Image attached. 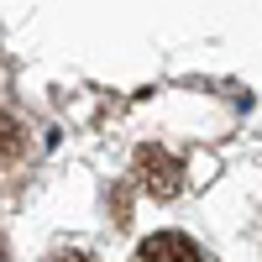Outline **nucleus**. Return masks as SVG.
<instances>
[{
  "mask_svg": "<svg viewBox=\"0 0 262 262\" xmlns=\"http://www.w3.org/2000/svg\"><path fill=\"white\" fill-rule=\"evenodd\" d=\"M137 184L152 194V200H173V194L184 189V168H179V158H173V152H163V147H142V152H137Z\"/></svg>",
  "mask_w": 262,
  "mask_h": 262,
  "instance_id": "nucleus-1",
  "label": "nucleus"
},
{
  "mask_svg": "<svg viewBox=\"0 0 262 262\" xmlns=\"http://www.w3.org/2000/svg\"><path fill=\"white\" fill-rule=\"evenodd\" d=\"M131 262H205V257H200V247H194L189 236L158 231V236H147V242L137 247V257H131Z\"/></svg>",
  "mask_w": 262,
  "mask_h": 262,
  "instance_id": "nucleus-2",
  "label": "nucleus"
},
{
  "mask_svg": "<svg viewBox=\"0 0 262 262\" xmlns=\"http://www.w3.org/2000/svg\"><path fill=\"white\" fill-rule=\"evenodd\" d=\"M16 152H21V126L0 111V158H16Z\"/></svg>",
  "mask_w": 262,
  "mask_h": 262,
  "instance_id": "nucleus-3",
  "label": "nucleus"
},
{
  "mask_svg": "<svg viewBox=\"0 0 262 262\" xmlns=\"http://www.w3.org/2000/svg\"><path fill=\"white\" fill-rule=\"evenodd\" d=\"M48 262H90V257H84V252H53Z\"/></svg>",
  "mask_w": 262,
  "mask_h": 262,
  "instance_id": "nucleus-4",
  "label": "nucleus"
}]
</instances>
